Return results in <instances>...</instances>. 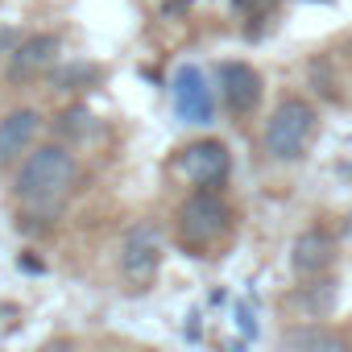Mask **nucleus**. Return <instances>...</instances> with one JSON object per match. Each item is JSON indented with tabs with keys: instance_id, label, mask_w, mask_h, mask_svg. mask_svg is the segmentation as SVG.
I'll return each instance as SVG.
<instances>
[{
	"instance_id": "obj_1",
	"label": "nucleus",
	"mask_w": 352,
	"mask_h": 352,
	"mask_svg": "<svg viewBox=\"0 0 352 352\" xmlns=\"http://www.w3.org/2000/svg\"><path fill=\"white\" fill-rule=\"evenodd\" d=\"M79 183V157L67 145H34L13 179L17 204L34 220H54Z\"/></svg>"
},
{
	"instance_id": "obj_2",
	"label": "nucleus",
	"mask_w": 352,
	"mask_h": 352,
	"mask_svg": "<svg viewBox=\"0 0 352 352\" xmlns=\"http://www.w3.org/2000/svg\"><path fill=\"white\" fill-rule=\"evenodd\" d=\"M315 129H319L315 108H311L307 100H298V96H286V100L270 112V120H265V153H270L274 162H294V157H302V149L311 145Z\"/></svg>"
},
{
	"instance_id": "obj_3",
	"label": "nucleus",
	"mask_w": 352,
	"mask_h": 352,
	"mask_svg": "<svg viewBox=\"0 0 352 352\" xmlns=\"http://www.w3.org/2000/svg\"><path fill=\"white\" fill-rule=\"evenodd\" d=\"M228 232H232V208H228V199L216 187H199L195 195L183 199V208H179V236H183V245L208 249V245H216Z\"/></svg>"
},
{
	"instance_id": "obj_4",
	"label": "nucleus",
	"mask_w": 352,
	"mask_h": 352,
	"mask_svg": "<svg viewBox=\"0 0 352 352\" xmlns=\"http://www.w3.org/2000/svg\"><path fill=\"white\" fill-rule=\"evenodd\" d=\"M162 270V232L153 224H133L120 241V274L129 286L145 290Z\"/></svg>"
},
{
	"instance_id": "obj_5",
	"label": "nucleus",
	"mask_w": 352,
	"mask_h": 352,
	"mask_svg": "<svg viewBox=\"0 0 352 352\" xmlns=\"http://www.w3.org/2000/svg\"><path fill=\"white\" fill-rule=\"evenodd\" d=\"M174 170H179L187 183H195V187H220L228 179V170H232V157H228L224 141L208 137V141H191L187 149H179Z\"/></svg>"
},
{
	"instance_id": "obj_6",
	"label": "nucleus",
	"mask_w": 352,
	"mask_h": 352,
	"mask_svg": "<svg viewBox=\"0 0 352 352\" xmlns=\"http://www.w3.org/2000/svg\"><path fill=\"white\" fill-rule=\"evenodd\" d=\"M170 96H174V112L187 124H208L216 116V91L208 83V75L199 67H179L174 71V83H170Z\"/></svg>"
},
{
	"instance_id": "obj_7",
	"label": "nucleus",
	"mask_w": 352,
	"mask_h": 352,
	"mask_svg": "<svg viewBox=\"0 0 352 352\" xmlns=\"http://www.w3.org/2000/svg\"><path fill=\"white\" fill-rule=\"evenodd\" d=\"M216 79H220L224 104H228L236 116H249V112L261 104V75H257L249 63H220Z\"/></svg>"
},
{
	"instance_id": "obj_8",
	"label": "nucleus",
	"mask_w": 352,
	"mask_h": 352,
	"mask_svg": "<svg viewBox=\"0 0 352 352\" xmlns=\"http://www.w3.org/2000/svg\"><path fill=\"white\" fill-rule=\"evenodd\" d=\"M38 133H42V116L34 108H17L9 116H0V170L21 162V153L34 149Z\"/></svg>"
},
{
	"instance_id": "obj_9",
	"label": "nucleus",
	"mask_w": 352,
	"mask_h": 352,
	"mask_svg": "<svg viewBox=\"0 0 352 352\" xmlns=\"http://www.w3.org/2000/svg\"><path fill=\"white\" fill-rule=\"evenodd\" d=\"M63 58V42L54 34H34L25 38L17 50H13V63H9V75L13 79H38L46 71H54Z\"/></svg>"
},
{
	"instance_id": "obj_10",
	"label": "nucleus",
	"mask_w": 352,
	"mask_h": 352,
	"mask_svg": "<svg viewBox=\"0 0 352 352\" xmlns=\"http://www.w3.org/2000/svg\"><path fill=\"white\" fill-rule=\"evenodd\" d=\"M331 257H336V245H331V236H327L323 228L302 232V236L294 241V249H290V261H294V270H298L302 278L323 274V270L331 265Z\"/></svg>"
},
{
	"instance_id": "obj_11",
	"label": "nucleus",
	"mask_w": 352,
	"mask_h": 352,
	"mask_svg": "<svg viewBox=\"0 0 352 352\" xmlns=\"http://www.w3.org/2000/svg\"><path fill=\"white\" fill-rule=\"evenodd\" d=\"M278 352H352L348 340H340L336 331L327 327H315V323H302V327H290L278 344Z\"/></svg>"
},
{
	"instance_id": "obj_12",
	"label": "nucleus",
	"mask_w": 352,
	"mask_h": 352,
	"mask_svg": "<svg viewBox=\"0 0 352 352\" xmlns=\"http://www.w3.org/2000/svg\"><path fill=\"white\" fill-rule=\"evenodd\" d=\"M83 79H100V71H96V67H87V63L54 71V87H58V91H79V87H83Z\"/></svg>"
},
{
	"instance_id": "obj_13",
	"label": "nucleus",
	"mask_w": 352,
	"mask_h": 352,
	"mask_svg": "<svg viewBox=\"0 0 352 352\" xmlns=\"http://www.w3.org/2000/svg\"><path fill=\"white\" fill-rule=\"evenodd\" d=\"M42 352H75V348H71V344H67V340H58V344H46V348H42Z\"/></svg>"
}]
</instances>
